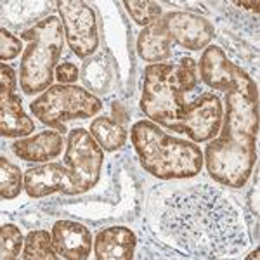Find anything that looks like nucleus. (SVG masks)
<instances>
[{
	"mask_svg": "<svg viewBox=\"0 0 260 260\" xmlns=\"http://www.w3.org/2000/svg\"><path fill=\"white\" fill-rule=\"evenodd\" d=\"M250 258H258V250H255L253 253L250 255Z\"/></svg>",
	"mask_w": 260,
	"mask_h": 260,
	"instance_id": "bb28decb",
	"label": "nucleus"
},
{
	"mask_svg": "<svg viewBox=\"0 0 260 260\" xmlns=\"http://www.w3.org/2000/svg\"><path fill=\"white\" fill-rule=\"evenodd\" d=\"M163 23L170 33V39L189 50L207 47L215 33L210 21L191 12H169L163 18Z\"/></svg>",
	"mask_w": 260,
	"mask_h": 260,
	"instance_id": "9d476101",
	"label": "nucleus"
},
{
	"mask_svg": "<svg viewBox=\"0 0 260 260\" xmlns=\"http://www.w3.org/2000/svg\"><path fill=\"white\" fill-rule=\"evenodd\" d=\"M21 39L30 40L21 59L19 85L24 94L45 92L52 83L54 68L61 56L64 30L54 16L42 19L30 30L21 33Z\"/></svg>",
	"mask_w": 260,
	"mask_h": 260,
	"instance_id": "39448f33",
	"label": "nucleus"
},
{
	"mask_svg": "<svg viewBox=\"0 0 260 260\" xmlns=\"http://www.w3.org/2000/svg\"><path fill=\"white\" fill-rule=\"evenodd\" d=\"M64 37L70 49L78 57H90L99 47L98 21L94 9L80 0H61L57 2Z\"/></svg>",
	"mask_w": 260,
	"mask_h": 260,
	"instance_id": "1a4fd4ad",
	"label": "nucleus"
},
{
	"mask_svg": "<svg viewBox=\"0 0 260 260\" xmlns=\"http://www.w3.org/2000/svg\"><path fill=\"white\" fill-rule=\"evenodd\" d=\"M234 4L240 7H245V9L253 11V12H258V6H260L258 2H234Z\"/></svg>",
	"mask_w": 260,
	"mask_h": 260,
	"instance_id": "a878e982",
	"label": "nucleus"
},
{
	"mask_svg": "<svg viewBox=\"0 0 260 260\" xmlns=\"http://www.w3.org/2000/svg\"><path fill=\"white\" fill-rule=\"evenodd\" d=\"M136 234L128 228H115L103 229L95 236L94 250L95 257L99 260H128L134 257L136 251Z\"/></svg>",
	"mask_w": 260,
	"mask_h": 260,
	"instance_id": "ddd939ff",
	"label": "nucleus"
},
{
	"mask_svg": "<svg viewBox=\"0 0 260 260\" xmlns=\"http://www.w3.org/2000/svg\"><path fill=\"white\" fill-rule=\"evenodd\" d=\"M23 189L21 170L7 158H0V194L4 200H14Z\"/></svg>",
	"mask_w": 260,
	"mask_h": 260,
	"instance_id": "aec40b11",
	"label": "nucleus"
},
{
	"mask_svg": "<svg viewBox=\"0 0 260 260\" xmlns=\"http://www.w3.org/2000/svg\"><path fill=\"white\" fill-rule=\"evenodd\" d=\"M23 258L26 260H56L59 258L54 246L52 236L47 231H31L24 240V250H23Z\"/></svg>",
	"mask_w": 260,
	"mask_h": 260,
	"instance_id": "a211bd4d",
	"label": "nucleus"
},
{
	"mask_svg": "<svg viewBox=\"0 0 260 260\" xmlns=\"http://www.w3.org/2000/svg\"><path fill=\"white\" fill-rule=\"evenodd\" d=\"M62 134L59 130H44L28 139H19L12 144L16 156L26 161H47L61 154Z\"/></svg>",
	"mask_w": 260,
	"mask_h": 260,
	"instance_id": "4468645a",
	"label": "nucleus"
},
{
	"mask_svg": "<svg viewBox=\"0 0 260 260\" xmlns=\"http://www.w3.org/2000/svg\"><path fill=\"white\" fill-rule=\"evenodd\" d=\"M137 52L142 59L151 61L153 64L169 59L172 54V39L163 19L154 21L139 33Z\"/></svg>",
	"mask_w": 260,
	"mask_h": 260,
	"instance_id": "2eb2a0df",
	"label": "nucleus"
},
{
	"mask_svg": "<svg viewBox=\"0 0 260 260\" xmlns=\"http://www.w3.org/2000/svg\"><path fill=\"white\" fill-rule=\"evenodd\" d=\"M257 136L258 103L240 92H228L222 134L205 151L210 177L234 189L245 186L257 161Z\"/></svg>",
	"mask_w": 260,
	"mask_h": 260,
	"instance_id": "7ed1b4c3",
	"label": "nucleus"
},
{
	"mask_svg": "<svg viewBox=\"0 0 260 260\" xmlns=\"http://www.w3.org/2000/svg\"><path fill=\"white\" fill-rule=\"evenodd\" d=\"M30 108L42 123L64 134V121L98 115L103 110V103L82 87L52 85L33 101Z\"/></svg>",
	"mask_w": 260,
	"mask_h": 260,
	"instance_id": "423d86ee",
	"label": "nucleus"
},
{
	"mask_svg": "<svg viewBox=\"0 0 260 260\" xmlns=\"http://www.w3.org/2000/svg\"><path fill=\"white\" fill-rule=\"evenodd\" d=\"M0 233H2V243H0V255H2V260L18 258L21 246H23V243H24L19 228H16L14 224H4Z\"/></svg>",
	"mask_w": 260,
	"mask_h": 260,
	"instance_id": "4be33fe9",
	"label": "nucleus"
},
{
	"mask_svg": "<svg viewBox=\"0 0 260 260\" xmlns=\"http://www.w3.org/2000/svg\"><path fill=\"white\" fill-rule=\"evenodd\" d=\"M125 7H127L128 14L132 19L141 26H149L154 21L160 19L161 7L158 2H149V0H125Z\"/></svg>",
	"mask_w": 260,
	"mask_h": 260,
	"instance_id": "412c9836",
	"label": "nucleus"
},
{
	"mask_svg": "<svg viewBox=\"0 0 260 260\" xmlns=\"http://www.w3.org/2000/svg\"><path fill=\"white\" fill-rule=\"evenodd\" d=\"M82 78L89 89L98 92H108L111 83V70L104 57H92L83 62Z\"/></svg>",
	"mask_w": 260,
	"mask_h": 260,
	"instance_id": "6ab92c4d",
	"label": "nucleus"
},
{
	"mask_svg": "<svg viewBox=\"0 0 260 260\" xmlns=\"http://www.w3.org/2000/svg\"><path fill=\"white\" fill-rule=\"evenodd\" d=\"M134 149L142 169L158 179H191L203 167V153L196 144L175 139L154 121L141 120L130 128Z\"/></svg>",
	"mask_w": 260,
	"mask_h": 260,
	"instance_id": "20e7f679",
	"label": "nucleus"
},
{
	"mask_svg": "<svg viewBox=\"0 0 260 260\" xmlns=\"http://www.w3.org/2000/svg\"><path fill=\"white\" fill-rule=\"evenodd\" d=\"M35 130L33 120L23 111L18 95L0 98V134L4 137H23Z\"/></svg>",
	"mask_w": 260,
	"mask_h": 260,
	"instance_id": "dca6fc26",
	"label": "nucleus"
},
{
	"mask_svg": "<svg viewBox=\"0 0 260 260\" xmlns=\"http://www.w3.org/2000/svg\"><path fill=\"white\" fill-rule=\"evenodd\" d=\"M200 75L201 80L212 89L240 92L250 101L258 103V90L255 82L246 75L245 70L229 61L224 50L217 45L205 49L200 59Z\"/></svg>",
	"mask_w": 260,
	"mask_h": 260,
	"instance_id": "6e6552de",
	"label": "nucleus"
},
{
	"mask_svg": "<svg viewBox=\"0 0 260 260\" xmlns=\"http://www.w3.org/2000/svg\"><path fill=\"white\" fill-rule=\"evenodd\" d=\"M90 136L98 141V144L104 151H116L127 141V130L116 120L108 116H99L90 123Z\"/></svg>",
	"mask_w": 260,
	"mask_h": 260,
	"instance_id": "f3484780",
	"label": "nucleus"
},
{
	"mask_svg": "<svg viewBox=\"0 0 260 260\" xmlns=\"http://www.w3.org/2000/svg\"><path fill=\"white\" fill-rule=\"evenodd\" d=\"M103 161V148L90 136V132L83 128L71 130L68 136V144H66L64 165L78 192L89 191L98 184Z\"/></svg>",
	"mask_w": 260,
	"mask_h": 260,
	"instance_id": "0eeeda50",
	"label": "nucleus"
},
{
	"mask_svg": "<svg viewBox=\"0 0 260 260\" xmlns=\"http://www.w3.org/2000/svg\"><path fill=\"white\" fill-rule=\"evenodd\" d=\"M156 222L163 238L191 257H231L246 246L240 212L224 191L210 184H192L167 194Z\"/></svg>",
	"mask_w": 260,
	"mask_h": 260,
	"instance_id": "f257e3e1",
	"label": "nucleus"
},
{
	"mask_svg": "<svg viewBox=\"0 0 260 260\" xmlns=\"http://www.w3.org/2000/svg\"><path fill=\"white\" fill-rule=\"evenodd\" d=\"M16 89V73L11 66H7L6 62H2L0 66V98L6 95H12Z\"/></svg>",
	"mask_w": 260,
	"mask_h": 260,
	"instance_id": "b1692460",
	"label": "nucleus"
},
{
	"mask_svg": "<svg viewBox=\"0 0 260 260\" xmlns=\"http://www.w3.org/2000/svg\"><path fill=\"white\" fill-rule=\"evenodd\" d=\"M196 70L191 57L180 59L179 64H149L144 71L141 108L156 125L187 134L192 142H207L220 132L224 110L213 94H203L189 103L184 99L198 83Z\"/></svg>",
	"mask_w": 260,
	"mask_h": 260,
	"instance_id": "f03ea898",
	"label": "nucleus"
},
{
	"mask_svg": "<svg viewBox=\"0 0 260 260\" xmlns=\"http://www.w3.org/2000/svg\"><path fill=\"white\" fill-rule=\"evenodd\" d=\"M24 189L31 198H44L57 191L64 194H78L70 172L59 163H45V165L26 170Z\"/></svg>",
	"mask_w": 260,
	"mask_h": 260,
	"instance_id": "9b49d317",
	"label": "nucleus"
},
{
	"mask_svg": "<svg viewBox=\"0 0 260 260\" xmlns=\"http://www.w3.org/2000/svg\"><path fill=\"white\" fill-rule=\"evenodd\" d=\"M23 50V44L18 37L11 35L6 28L0 30V59L4 62L14 59L16 56Z\"/></svg>",
	"mask_w": 260,
	"mask_h": 260,
	"instance_id": "5701e85b",
	"label": "nucleus"
},
{
	"mask_svg": "<svg viewBox=\"0 0 260 260\" xmlns=\"http://www.w3.org/2000/svg\"><path fill=\"white\" fill-rule=\"evenodd\" d=\"M78 77H80V73L73 62H62V64L56 66V78L59 83H75Z\"/></svg>",
	"mask_w": 260,
	"mask_h": 260,
	"instance_id": "393cba45",
	"label": "nucleus"
},
{
	"mask_svg": "<svg viewBox=\"0 0 260 260\" xmlns=\"http://www.w3.org/2000/svg\"><path fill=\"white\" fill-rule=\"evenodd\" d=\"M52 241L59 258L82 260L89 257L92 250L89 229L73 220H57L52 228Z\"/></svg>",
	"mask_w": 260,
	"mask_h": 260,
	"instance_id": "f8f14e48",
	"label": "nucleus"
}]
</instances>
